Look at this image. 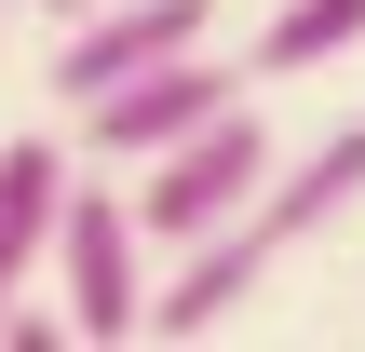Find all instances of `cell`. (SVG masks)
I'll return each mask as SVG.
<instances>
[{"label": "cell", "mask_w": 365, "mask_h": 352, "mask_svg": "<svg viewBox=\"0 0 365 352\" xmlns=\"http://www.w3.org/2000/svg\"><path fill=\"white\" fill-rule=\"evenodd\" d=\"M352 203H365V122H339V136H312L298 163H271L244 217H217L203 244H176V271L149 285V339H217V326H230L298 244H325Z\"/></svg>", "instance_id": "cell-1"}, {"label": "cell", "mask_w": 365, "mask_h": 352, "mask_svg": "<svg viewBox=\"0 0 365 352\" xmlns=\"http://www.w3.org/2000/svg\"><path fill=\"white\" fill-rule=\"evenodd\" d=\"M257 176H271V122H257V109L230 95V109H217L203 136H176V149H149L122 203H135V231H149V244L176 258V244H203L217 217H244V203H257Z\"/></svg>", "instance_id": "cell-2"}, {"label": "cell", "mask_w": 365, "mask_h": 352, "mask_svg": "<svg viewBox=\"0 0 365 352\" xmlns=\"http://www.w3.org/2000/svg\"><path fill=\"white\" fill-rule=\"evenodd\" d=\"M54 285H68V339H149V231L122 190H81L54 203Z\"/></svg>", "instance_id": "cell-3"}, {"label": "cell", "mask_w": 365, "mask_h": 352, "mask_svg": "<svg viewBox=\"0 0 365 352\" xmlns=\"http://www.w3.org/2000/svg\"><path fill=\"white\" fill-rule=\"evenodd\" d=\"M230 95H244V68H217V54L190 41V54H163V68H135V81L81 95V149H95V163H149V149L203 136V122H217Z\"/></svg>", "instance_id": "cell-4"}, {"label": "cell", "mask_w": 365, "mask_h": 352, "mask_svg": "<svg viewBox=\"0 0 365 352\" xmlns=\"http://www.w3.org/2000/svg\"><path fill=\"white\" fill-rule=\"evenodd\" d=\"M203 14H217V0H95V14H68V41H54L68 109H81V95H108V81H135V68H163V54H190V41H203Z\"/></svg>", "instance_id": "cell-5"}, {"label": "cell", "mask_w": 365, "mask_h": 352, "mask_svg": "<svg viewBox=\"0 0 365 352\" xmlns=\"http://www.w3.org/2000/svg\"><path fill=\"white\" fill-rule=\"evenodd\" d=\"M54 203H68V149L54 136H14L0 149V298L54 258Z\"/></svg>", "instance_id": "cell-6"}, {"label": "cell", "mask_w": 365, "mask_h": 352, "mask_svg": "<svg viewBox=\"0 0 365 352\" xmlns=\"http://www.w3.org/2000/svg\"><path fill=\"white\" fill-rule=\"evenodd\" d=\"M352 41H365V0H271V27H257L244 81H298V68H339Z\"/></svg>", "instance_id": "cell-7"}, {"label": "cell", "mask_w": 365, "mask_h": 352, "mask_svg": "<svg viewBox=\"0 0 365 352\" xmlns=\"http://www.w3.org/2000/svg\"><path fill=\"white\" fill-rule=\"evenodd\" d=\"M41 14H54V27H68V14H95V0H41Z\"/></svg>", "instance_id": "cell-8"}]
</instances>
